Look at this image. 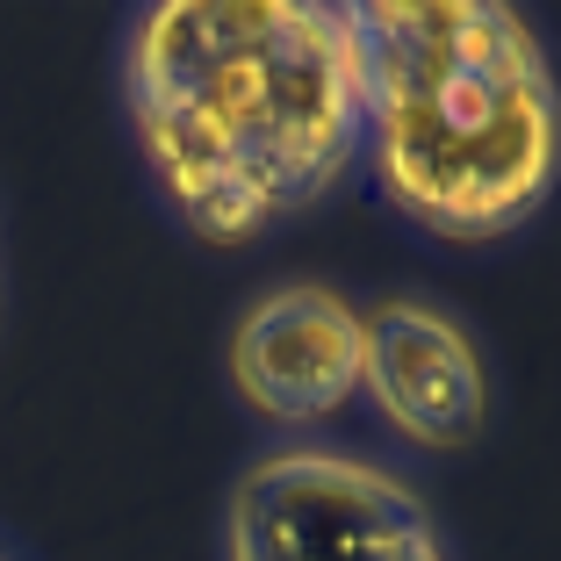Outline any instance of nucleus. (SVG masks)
<instances>
[{
  "instance_id": "f257e3e1",
  "label": "nucleus",
  "mask_w": 561,
  "mask_h": 561,
  "mask_svg": "<svg viewBox=\"0 0 561 561\" xmlns=\"http://www.w3.org/2000/svg\"><path fill=\"white\" fill-rule=\"evenodd\" d=\"M123 116L159 202L202 245H252L360 173L346 0H159L123 30Z\"/></svg>"
},
{
  "instance_id": "f03ea898",
  "label": "nucleus",
  "mask_w": 561,
  "mask_h": 561,
  "mask_svg": "<svg viewBox=\"0 0 561 561\" xmlns=\"http://www.w3.org/2000/svg\"><path fill=\"white\" fill-rule=\"evenodd\" d=\"M375 195L439 245L512 238L561 187V72L504 0H346Z\"/></svg>"
},
{
  "instance_id": "7ed1b4c3",
  "label": "nucleus",
  "mask_w": 561,
  "mask_h": 561,
  "mask_svg": "<svg viewBox=\"0 0 561 561\" xmlns=\"http://www.w3.org/2000/svg\"><path fill=\"white\" fill-rule=\"evenodd\" d=\"M224 561H454L432 504L353 446L288 439L238 468Z\"/></svg>"
},
{
  "instance_id": "20e7f679",
  "label": "nucleus",
  "mask_w": 561,
  "mask_h": 561,
  "mask_svg": "<svg viewBox=\"0 0 561 561\" xmlns=\"http://www.w3.org/2000/svg\"><path fill=\"white\" fill-rule=\"evenodd\" d=\"M360 397L417 454H468L490 432L482 346L432 296H381L360 310Z\"/></svg>"
},
{
  "instance_id": "39448f33",
  "label": "nucleus",
  "mask_w": 561,
  "mask_h": 561,
  "mask_svg": "<svg viewBox=\"0 0 561 561\" xmlns=\"http://www.w3.org/2000/svg\"><path fill=\"white\" fill-rule=\"evenodd\" d=\"M231 389L266 425H317L360 397V302L331 280H274L224 339Z\"/></svg>"
},
{
  "instance_id": "423d86ee",
  "label": "nucleus",
  "mask_w": 561,
  "mask_h": 561,
  "mask_svg": "<svg viewBox=\"0 0 561 561\" xmlns=\"http://www.w3.org/2000/svg\"><path fill=\"white\" fill-rule=\"evenodd\" d=\"M0 561H22V554H15V547H8V540H0Z\"/></svg>"
}]
</instances>
